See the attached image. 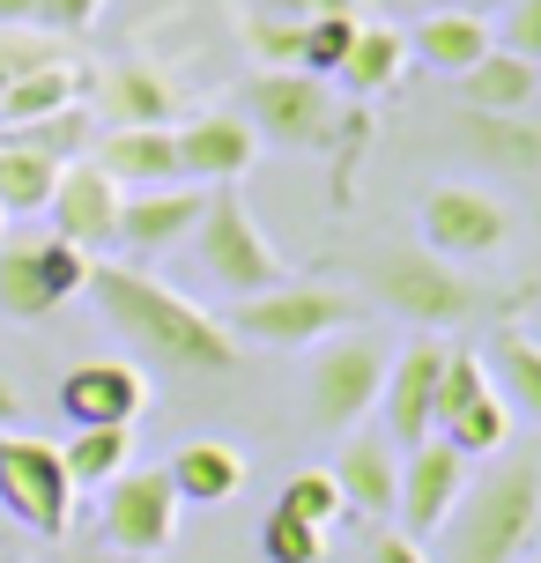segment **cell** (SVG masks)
<instances>
[{
    "label": "cell",
    "instance_id": "cell-33",
    "mask_svg": "<svg viewBox=\"0 0 541 563\" xmlns=\"http://www.w3.org/2000/svg\"><path fill=\"white\" fill-rule=\"evenodd\" d=\"M253 541H260V563H327V534L289 519V511H267Z\"/></svg>",
    "mask_w": 541,
    "mask_h": 563
},
{
    "label": "cell",
    "instance_id": "cell-13",
    "mask_svg": "<svg viewBox=\"0 0 541 563\" xmlns=\"http://www.w3.org/2000/svg\"><path fill=\"white\" fill-rule=\"evenodd\" d=\"M119 186L104 178V170L89 164V156H75V164H59L53 178V200H45V216H53V238H67V245H82L89 260L112 253L119 245Z\"/></svg>",
    "mask_w": 541,
    "mask_h": 563
},
{
    "label": "cell",
    "instance_id": "cell-38",
    "mask_svg": "<svg viewBox=\"0 0 541 563\" xmlns=\"http://www.w3.org/2000/svg\"><path fill=\"white\" fill-rule=\"evenodd\" d=\"M97 15H104V0H37V30H45V37H67V45H75Z\"/></svg>",
    "mask_w": 541,
    "mask_h": 563
},
{
    "label": "cell",
    "instance_id": "cell-44",
    "mask_svg": "<svg viewBox=\"0 0 541 563\" xmlns=\"http://www.w3.org/2000/svg\"><path fill=\"white\" fill-rule=\"evenodd\" d=\"M400 8H430V0H400Z\"/></svg>",
    "mask_w": 541,
    "mask_h": 563
},
{
    "label": "cell",
    "instance_id": "cell-5",
    "mask_svg": "<svg viewBox=\"0 0 541 563\" xmlns=\"http://www.w3.org/2000/svg\"><path fill=\"white\" fill-rule=\"evenodd\" d=\"M356 319H364V305L334 282H275L260 297H230L223 311L230 341H253V349H319Z\"/></svg>",
    "mask_w": 541,
    "mask_h": 563
},
{
    "label": "cell",
    "instance_id": "cell-16",
    "mask_svg": "<svg viewBox=\"0 0 541 563\" xmlns=\"http://www.w3.org/2000/svg\"><path fill=\"white\" fill-rule=\"evenodd\" d=\"M172 134H178V178H194V186H238L260 164V134L238 104L230 112H200L186 126H172Z\"/></svg>",
    "mask_w": 541,
    "mask_h": 563
},
{
    "label": "cell",
    "instance_id": "cell-4",
    "mask_svg": "<svg viewBox=\"0 0 541 563\" xmlns=\"http://www.w3.org/2000/svg\"><path fill=\"white\" fill-rule=\"evenodd\" d=\"M238 112L253 119L260 148H283V156H334L349 134L342 89H327L305 67H253L238 89Z\"/></svg>",
    "mask_w": 541,
    "mask_h": 563
},
{
    "label": "cell",
    "instance_id": "cell-24",
    "mask_svg": "<svg viewBox=\"0 0 541 563\" xmlns=\"http://www.w3.org/2000/svg\"><path fill=\"white\" fill-rule=\"evenodd\" d=\"M82 89H89V67L75 53H67V59H45V67H23L15 82L0 89V134H15V126H30V119H45V112L82 104Z\"/></svg>",
    "mask_w": 541,
    "mask_h": 563
},
{
    "label": "cell",
    "instance_id": "cell-12",
    "mask_svg": "<svg viewBox=\"0 0 541 563\" xmlns=\"http://www.w3.org/2000/svg\"><path fill=\"white\" fill-rule=\"evenodd\" d=\"M467 497V452H453L445 438L400 452V489H394V527L408 541H430L445 527V511Z\"/></svg>",
    "mask_w": 541,
    "mask_h": 563
},
{
    "label": "cell",
    "instance_id": "cell-15",
    "mask_svg": "<svg viewBox=\"0 0 541 563\" xmlns=\"http://www.w3.org/2000/svg\"><path fill=\"white\" fill-rule=\"evenodd\" d=\"M148 408V371L142 364H119V356H97V364H75L59 378V416L75 430H134V416Z\"/></svg>",
    "mask_w": 541,
    "mask_h": 563
},
{
    "label": "cell",
    "instance_id": "cell-18",
    "mask_svg": "<svg viewBox=\"0 0 541 563\" xmlns=\"http://www.w3.org/2000/svg\"><path fill=\"white\" fill-rule=\"evenodd\" d=\"M460 156H475L483 170L505 178H534L541 170V119L534 112H453Z\"/></svg>",
    "mask_w": 541,
    "mask_h": 563
},
{
    "label": "cell",
    "instance_id": "cell-30",
    "mask_svg": "<svg viewBox=\"0 0 541 563\" xmlns=\"http://www.w3.org/2000/svg\"><path fill=\"white\" fill-rule=\"evenodd\" d=\"M53 178H59V164H45V156H30V148H15L0 134V216H45Z\"/></svg>",
    "mask_w": 541,
    "mask_h": 563
},
{
    "label": "cell",
    "instance_id": "cell-6",
    "mask_svg": "<svg viewBox=\"0 0 541 563\" xmlns=\"http://www.w3.org/2000/svg\"><path fill=\"white\" fill-rule=\"evenodd\" d=\"M194 253L208 267V282L230 289V297H260V289L289 282L283 253L267 245V230L253 223V208H245L238 186H216L208 194V208H200V223H194Z\"/></svg>",
    "mask_w": 541,
    "mask_h": 563
},
{
    "label": "cell",
    "instance_id": "cell-37",
    "mask_svg": "<svg viewBox=\"0 0 541 563\" xmlns=\"http://www.w3.org/2000/svg\"><path fill=\"white\" fill-rule=\"evenodd\" d=\"M489 37H497V53H519L541 67V0H505V23Z\"/></svg>",
    "mask_w": 541,
    "mask_h": 563
},
{
    "label": "cell",
    "instance_id": "cell-45",
    "mask_svg": "<svg viewBox=\"0 0 541 563\" xmlns=\"http://www.w3.org/2000/svg\"><path fill=\"white\" fill-rule=\"evenodd\" d=\"M0 230H8V216H0Z\"/></svg>",
    "mask_w": 541,
    "mask_h": 563
},
{
    "label": "cell",
    "instance_id": "cell-35",
    "mask_svg": "<svg viewBox=\"0 0 541 563\" xmlns=\"http://www.w3.org/2000/svg\"><path fill=\"white\" fill-rule=\"evenodd\" d=\"M75 45L67 37H45V30H0V89L15 82L23 67H45V59H67Z\"/></svg>",
    "mask_w": 541,
    "mask_h": 563
},
{
    "label": "cell",
    "instance_id": "cell-41",
    "mask_svg": "<svg viewBox=\"0 0 541 563\" xmlns=\"http://www.w3.org/2000/svg\"><path fill=\"white\" fill-rule=\"evenodd\" d=\"M0 30H37V0H0Z\"/></svg>",
    "mask_w": 541,
    "mask_h": 563
},
{
    "label": "cell",
    "instance_id": "cell-14",
    "mask_svg": "<svg viewBox=\"0 0 541 563\" xmlns=\"http://www.w3.org/2000/svg\"><path fill=\"white\" fill-rule=\"evenodd\" d=\"M445 334H416L386 364V386H378V416H386V438L394 445H423L430 438V408H438V371H445Z\"/></svg>",
    "mask_w": 541,
    "mask_h": 563
},
{
    "label": "cell",
    "instance_id": "cell-22",
    "mask_svg": "<svg viewBox=\"0 0 541 563\" xmlns=\"http://www.w3.org/2000/svg\"><path fill=\"white\" fill-rule=\"evenodd\" d=\"M172 489H178V505H194V511H216L230 505L238 489H245V452L230 445V438H186V445L172 452Z\"/></svg>",
    "mask_w": 541,
    "mask_h": 563
},
{
    "label": "cell",
    "instance_id": "cell-7",
    "mask_svg": "<svg viewBox=\"0 0 541 563\" xmlns=\"http://www.w3.org/2000/svg\"><path fill=\"white\" fill-rule=\"evenodd\" d=\"M386 341L378 334H334L319 341L312 371H305V416L319 422V430H356V422L378 408V386H386Z\"/></svg>",
    "mask_w": 541,
    "mask_h": 563
},
{
    "label": "cell",
    "instance_id": "cell-19",
    "mask_svg": "<svg viewBox=\"0 0 541 563\" xmlns=\"http://www.w3.org/2000/svg\"><path fill=\"white\" fill-rule=\"evenodd\" d=\"M89 164L104 170L119 194L172 186V178H178V134H172V126H112L104 141H89Z\"/></svg>",
    "mask_w": 541,
    "mask_h": 563
},
{
    "label": "cell",
    "instance_id": "cell-9",
    "mask_svg": "<svg viewBox=\"0 0 541 563\" xmlns=\"http://www.w3.org/2000/svg\"><path fill=\"white\" fill-rule=\"evenodd\" d=\"M89 267L97 260L67 238H37V245H8L0 253V311L15 327H45L75 289H89Z\"/></svg>",
    "mask_w": 541,
    "mask_h": 563
},
{
    "label": "cell",
    "instance_id": "cell-47",
    "mask_svg": "<svg viewBox=\"0 0 541 563\" xmlns=\"http://www.w3.org/2000/svg\"><path fill=\"white\" fill-rule=\"evenodd\" d=\"M534 563H541V556H534Z\"/></svg>",
    "mask_w": 541,
    "mask_h": 563
},
{
    "label": "cell",
    "instance_id": "cell-29",
    "mask_svg": "<svg viewBox=\"0 0 541 563\" xmlns=\"http://www.w3.org/2000/svg\"><path fill=\"white\" fill-rule=\"evenodd\" d=\"M59 467H67L75 489H104L112 475L134 467V430H119V422H104V430H75V438L59 445Z\"/></svg>",
    "mask_w": 541,
    "mask_h": 563
},
{
    "label": "cell",
    "instance_id": "cell-3",
    "mask_svg": "<svg viewBox=\"0 0 541 563\" xmlns=\"http://www.w3.org/2000/svg\"><path fill=\"white\" fill-rule=\"evenodd\" d=\"M364 289L394 311V319L423 327V334H445V327H467V319H489V311H512L519 305V297L483 289L475 275H460L453 260L423 253V245H394V253H378L364 267Z\"/></svg>",
    "mask_w": 541,
    "mask_h": 563
},
{
    "label": "cell",
    "instance_id": "cell-21",
    "mask_svg": "<svg viewBox=\"0 0 541 563\" xmlns=\"http://www.w3.org/2000/svg\"><path fill=\"white\" fill-rule=\"evenodd\" d=\"M327 475L342 489L349 519H394V489H400V445L394 438H349Z\"/></svg>",
    "mask_w": 541,
    "mask_h": 563
},
{
    "label": "cell",
    "instance_id": "cell-8",
    "mask_svg": "<svg viewBox=\"0 0 541 563\" xmlns=\"http://www.w3.org/2000/svg\"><path fill=\"white\" fill-rule=\"evenodd\" d=\"M0 511L30 527V534L59 541L67 519H75V482L59 467V445L53 438H15L0 430Z\"/></svg>",
    "mask_w": 541,
    "mask_h": 563
},
{
    "label": "cell",
    "instance_id": "cell-34",
    "mask_svg": "<svg viewBox=\"0 0 541 563\" xmlns=\"http://www.w3.org/2000/svg\"><path fill=\"white\" fill-rule=\"evenodd\" d=\"M349 37H356V15H312L305 45H297V67L319 75V82H334V67L349 59Z\"/></svg>",
    "mask_w": 541,
    "mask_h": 563
},
{
    "label": "cell",
    "instance_id": "cell-43",
    "mask_svg": "<svg viewBox=\"0 0 541 563\" xmlns=\"http://www.w3.org/2000/svg\"><path fill=\"white\" fill-rule=\"evenodd\" d=\"M59 563H126V556H59Z\"/></svg>",
    "mask_w": 541,
    "mask_h": 563
},
{
    "label": "cell",
    "instance_id": "cell-10",
    "mask_svg": "<svg viewBox=\"0 0 541 563\" xmlns=\"http://www.w3.org/2000/svg\"><path fill=\"white\" fill-rule=\"evenodd\" d=\"M416 230H423V253L438 260H489L505 238H512V216L489 186H467V178H445L416 200Z\"/></svg>",
    "mask_w": 541,
    "mask_h": 563
},
{
    "label": "cell",
    "instance_id": "cell-42",
    "mask_svg": "<svg viewBox=\"0 0 541 563\" xmlns=\"http://www.w3.org/2000/svg\"><path fill=\"white\" fill-rule=\"evenodd\" d=\"M15 416H23V386H15V378H0V430H8Z\"/></svg>",
    "mask_w": 541,
    "mask_h": 563
},
{
    "label": "cell",
    "instance_id": "cell-31",
    "mask_svg": "<svg viewBox=\"0 0 541 563\" xmlns=\"http://www.w3.org/2000/svg\"><path fill=\"white\" fill-rule=\"evenodd\" d=\"M15 148H30V156H45V164H75V156H82L89 141V97L82 104H67V112H45V119H30V126H15Z\"/></svg>",
    "mask_w": 541,
    "mask_h": 563
},
{
    "label": "cell",
    "instance_id": "cell-17",
    "mask_svg": "<svg viewBox=\"0 0 541 563\" xmlns=\"http://www.w3.org/2000/svg\"><path fill=\"white\" fill-rule=\"evenodd\" d=\"M200 208H208V194H200L194 178L142 186V194L119 200V245H126V253H172L178 238H194Z\"/></svg>",
    "mask_w": 541,
    "mask_h": 563
},
{
    "label": "cell",
    "instance_id": "cell-46",
    "mask_svg": "<svg viewBox=\"0 0 541 563\" xmlns=\"http://www.w3.org/2000/svg\"><path fill=\"white\" fill-rule=\"evenodd\" d=\"M0 563H8V549H0Z\"/></svg>",
    "mask_w": 541,
    "mask_h": 563
},
{
    "label": "cell",
    "instance_id": "cell-32",
    "mask_svg": "<svg viewBox=\"0 0 541 563\" xmlns=\"http://www.w3.org/2000/svg\"><path fill=\"white\" fill-rule=\"evenodd\" d=\"M275 511H289V519H305V527H319V534H334L349 511H342V489H334V475L327 467H297V475L283 482V505Z\"/></svg>",
    "mask_w": 541,
    "mask_h": 563
},
{
    "label": "cell",
    "instance_id": "cell-39",
    "mask_svg": "<svg viewBox=\"0 0 541 563\" xmlns=\"http://www.w3.org/2000/svg\"><path fill=\"white\" fill-rule=\"evenodd\" d=\"M364 563H430V541H408L400 527H386V534H371Z\"/></svg>",
    "mask_w": 541,
    "mask_h": 563
},
{
    "label": "cell",
    "instance_id": "cell-36",
    "mask_svg": "<svg viewBox=\"0 0 541 563\" xmlns=\"http://www.w3.org/2000/svg\"><path fill=\"white\" fill-rule=\"evenodd\" d=\"M297 45H305V23H289V15H253L245 23V53L260 67H297Z\"/></svg>",
    "mask_w": 541,
    "mask_h": 563
},
{
    "label": "cell",
    "instance_id": "cell-2",
    "mask_svg": "<svg viewBox=\"0 0 541 563\" xmlns=\"http://www.w3.org/2000/svg\"><path fill=\"white\" fill-rule=\"evenodd\" d=\"M541 527V452H497L483 482H467V497L438 527V563H527Z\"/></svg>",
    "mask_w": 541,
    "mask_h": 563
},
{
    "label": "cell",
    "instance_id": "cell-40",
    "mask_svg": "<svg viewBox=\"0 0 541 563\" xmlns=\"http://www.w3.org/2000/svg\"><path fill=\"white\" fill-rule=\"evenodd\" d=\"M289 23H312V15H356V0H283Z\"/></svg>",
    "mask_w": 541,
    "mask_h": 563
},
{
    "label": "cell",
    "instance_id": "cell-28",
    "mask_svg": "<svg viewBox=\"0 0 541 563\" xmlns=\"http://www.w3.org/2000/svg\"><path fill=\"white\" fill-rule=\"evenodd\" d=\"M483 371H489V386H497V400H505L512 416L541 422V341L534 334H497Z\"/></svg>",
    "mask_w": 541,
    "mask_h": 563
},
{
    "label": "cell",
    "instance_id": "cell-11",
    "mask_svg": "<svg viewBox=\"0 0 541 563\" xmlns=\"http://www.w3.org/2000/svg\"><path fill=\"white\" fill-rule=\"evenodd\" d=\"M178 489L164 467H126V475L104 482V541H112V556H164L178 541Z\"/></svg>",
    "mask_w": 541,
    "mask_h": 563
},
{
    "label": "cell",
    "instance_id": "cell-26",
    "mask_svg": "<svg viewBox=\"0 0 541 563\" xmlns=\"http://www.w3.org/2000/svg\"><path fill=\"white\" fill-rule=\"evenodd\" d=\"M489 45H497V37H489V23L475 8H430L423 23H416V37H408V59H423L438 75H467Z\"/></svg>",
    "mask_w": 541,
    "mask_h": 563
},
{
    "label": "cell",
    "instance_id": "cell-25",
    "mask_svg": "<svg viewBox=\"0 0 541 563\" xmlns=\"http://www.w3.org/2000/svg\"><path fill=\"white\" fill-rule=\"evenodd\" d=\"M460 82V112H534V97H541V67L534 59H519V53H497L489 45L467 75H453Z\"/></svg>",
    "mask_w": 541,
    "mask_h": 563
},
{
    "label": "cell",
    "instance_id": "cell-1",
    "mask_svg": "<svg viewBox=\"0 0 541 563\" xmlns=\"http://www.w3.org/2000/svg\"><path fill=\"white\" fill-rule=\"evenodd\" d=\"M89 297L148 371H172V378H230L245 364V341H230V327L216 311H200L194 297H178L172 282H156L134 260H97L89 267Z\"/></svg>",
    "mask_w": 541,
    "mask_h": 563
},
{
    "label": "cell",
    "instance_id": "cell-20",
    "mask_svg": "<svg viewBox=\"0 0 541 563\" xmlns=\"http://www.w3.org/2000/svg\"><path fill=\"white\" fill-rule=\"evenodd\" d=\"M89 89H97V112L112 126H172L178 119V82L148 59H119L104 75H89Z\"/></svg>",
    "mask_w": 541,
    "mask_h": 563
},
{
    "label": "cell",
    "instance_id": "cell-27",
    "mask_svg": "<svg viewBox=\"0 0 541 563\" xmlns=\"http://www.w3.org/2000/svg\"><path fill=\"white\" fill-rule=\"evenodd\" d=\"M438 438L453 452H467V460H497V452L512 445V408L497 400V386H483L475 400H460L453 416L438 422Z\"/></svg>",
    "mask_w": 541,
    "mask_h": 563
},
{
    "label": "cell",
    "instance_id": "cell-23",
    "mask_svg": "<svg viewBox=\"0 0 541 563\" xmlns=\"http://www.w3.org/2000/svg\"><path fill=\"white\" fill-rule=\"evenodd\" d=\"M400 75H408V30H394V23H356L349 59L334 67V89H342L349 104H371V97L400 89Z\"/></svg>",
    "mask_w": 541,
    "mask_h": 563
}]
</instances>
